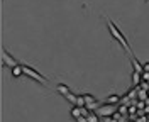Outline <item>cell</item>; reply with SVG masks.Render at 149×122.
<instances>
[{
	"mask_svg": "<svg viewBox=\"0 0 149 122\" xmlns=\"http://www.w3.org/2000/svg\"><path fill=\"white\" fill-rule=\"evenodd\" d=\"M105 20H107V26H109V32H110V36H112L113 39H115V41H117V43H119V44H120V46L124 47V49H125L127 53H129V54H132V51H130L129 43H127V39H125V36H124V34L120 32V29L117 27V26H115V24H113V22H112V20L109 19V17H107Z\"/></svg>",
	"mask_w": 149,
	"mask_h": 122,
	"instance_id": "6da1fadb",
	"label": "cell"
},
{
	"mask_svg": "<svg viewBox=\"0 0 149 122\" xmlns=\"http://www.w3.org/2000/svg\"><path fill=\"white\" fill-rule=\"evenodd\" d=\"M22 70H24V75H27L29 78H32V80H34V82H37V83H41V85H47V83H49L46 76H42L39 71H37V70H34L32 66L22 65Z\"/></svg>",
	"mask_w": 149,
	"mask_h": 122,
	"instance_id": "7a4b0ae2",
	"label": "cell"
},
{
	"mask_svg": "<svg viewBox=\"0 0 149 122\" xmlns=\"http://www.w3.org/2000/svg\"><path fill=\"white\" fill-rule=\"evenodd\" d=\"M97 114H98L100 117H103V119H107V117H112V115H115V114H117V105L105 102V103H102V105L98 107Z\"/></svg>",
	"mask_w": 149,
	"mask_h": 122,
	"instance_id": "3957f363",
	"label": "cell"
},
{
	"mask_svg": "<svg viewBox=\"0 0 149 122\" xmlns=\"http://www.w3.org/2000/svg\"><path fill=\"white\" fill-rule=\"evenodd\" d=\"M0 54H2L0 58H2V65H3V66H7V68H14V66L19 65V61L12 56L10 53L5 51V47H2V49H0Z\"/></svg>",
	"mask_w": 149,
	"mask_h": 122,
	"instance_id": "277c9868",
	"label": "cell"
},
{
	"mask_svg": "<svg viewBox=\"0 0 149 122\" xmlns=\"http://www.w3.org/2000/svg\"><path fill=\"white\" fill-rule=\"evenodd\" d=\"M83 98H85V107H86L88 110H98V107L102 105V102H98V100L90 93H85Z\"/></svg>",
	"mask_w": 149,
	"mask_h": 122,
	"instance_id": "5b68a950",
	"label": "cell"
},
{
	"mask_svg": "<svg viewBox=\"0 0 149 122\" xmlns=\"http://www.w3.org/2000/svg\"><path fill=\"white\" fill-rule=\"evenodd\" d=\"M130 63H132V70H134V71L144 73V66H142V63H139V61H137V58L134 56V54H130Z\"/></svg>",
	"mask_w": 149,
	"mask_h": 122,
	"instance_id": "8992f818",
	"label": "cell"
},
{
	"mask_svg": "<svg viewBox=\"0 0 149 122\" xmlns=\"http://www.w3.org/2000/svg\"><path fill=\"white\" fill-rule=\"evenodd\" d=\"M10 73H12V76H14V78H19L20 75H24L22 65H17V66H14V68H10Z\"/></svg>",
	"mask_w": 149,
	"mask_h": 122,
	"instance_id": "52a82bcc",
	"label": "cell"
},
{
	"mask_svg": "<svg viewBox=\"0 0 149 122\" xmlns=\"http://www.w3.org/2000/svg\"><path fill=\"white\" fill-rule=\"evenodd\" d=\"M141 80H142V73H139V71H132V85H134V86H139Z\"/></svg>",
	"mask_w": 149,
	"mask_h": 122,
	"instance_id": "ba28073f",
	"label": "cell"
},
{
	"mask_svg": "<svg viewBox=\"0 0 149 122\" xmlns=\"http://www.w3.org/2000/svg\"><path fill=\"white\" fill-rule=\"evenodd\" d=\"M56 90H58V93H61L63 97H65V95H68L70 92H71V90H70V86H68V85H63V83L58 85V86H56Z\"/></svg>",
	"mask_w": 149,
	"mask_h": 122,
	"instance_id": "9c48e42d",
	"label": "cell"
},
{
	"mask_svg": "<svg viewBox=\"0 0 149 122\" xmlns=\"http://www.w3.org/2000/svg\"><path fill=\"white\" fill-rule=\"evenodd\" d=\"M86 119H88V122H100V115L97 114V110H90Z\"/></svg>",
	"mask_w": 149,
	"mask_h": 122,
	"instance_id": "30bf717a",
	"label": "cell"
},
{
	"mask_svg": "<svg viewBox=\"0 0 149 122\" xmlns=\"http://www.w3.org/2000/svg\"><path fill=\"white\" fill-rule=\"evenodd\" d=\"M107 103H113V105H117V103L120 102V97L119 95H115V93H112V95H109L107 97V100H105Z\"/></svg>",
	"mask_w": 149,
	"mask_h": 122,
	"instance_id": "8fae6325",
	"label": "cell"
},
{
	"mask_svg": "<svg viewBox=\"0 0 149 122\" xmlns=\"http://www.w3.org/2000/svg\"><path fill=\"white\" fill-rule=\"evenodd\" d=\"M71 117H73V119H78V117H81V107L74 105L73 109H71Z\"/></svg>",
	"mask_w": 149,
	"mask_h": 122,
	"instance_id": "7c38bea8",
	"label": "cell"
},
{
	"mask_svg": "<svg viewBox=\"0 0 149 122\" xmlns=\"http://www.w3.org/2000/svg\"><path fill=\"white\" fill-rule=\"evenodd\" d=\"M137 93H139V88L136 86L134 90H130V92H127V95H125V97H127V98H137Z\"/></svg>",
	"mask_w": 149,
	"mask_h": 122,
	"instance_id": "4fadbf2b",
	"label": "cell"
},
{
	"mask_svg": "<svg viewBox=\"0 0 149 122\" xmlns=\"http://www.w3.org/2000/svg\"><path fill=\"white\" fill-rule=\"evenodd\" d=\"M137 88H139V86H137ZM137 98H139V100H144V98H148V93H146L144 90H141V88H139V93H137Z\"/></svg>",
	"mask_w": 149,
	"mask_h": 122,
	"instance_id": "5bb4252c",
	"label": "cell"
},
{
	"mask_svg": "<svg viewBox=\"0 0 149 122\" xmlns=\"http://www.w3.org/2000/svg\"><path fill=\"white\" fill-rule=\"evenodd\" d=\"M76 122H88V119H86L85 115H81V117H78V119H76Z\"/></svg>",
	"mask_w": 149,
	"mask_h": 122,
	"instance_id": "9a60e30c",
	"label": "cell"
},
{
	"mask_svg": "<svg viewBox=\"0 0 149 122\" xmlns=\"http://www.w3.org/2000/svg\"><path fill=\"white\" fill-rule=\"evenodd\" d=\"M142 66H144V71H148L149 73V63H142Z\"/></svg>",
	"mask_w": 149,
	"mask_h": 122,
	"instance_id": "2e32d148",
	"label": "cell"
}]
</instances>
